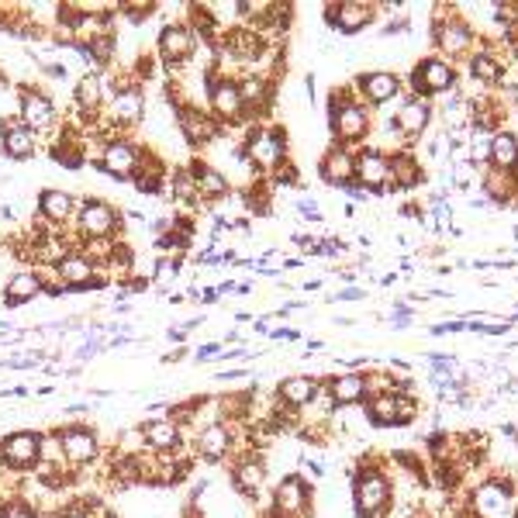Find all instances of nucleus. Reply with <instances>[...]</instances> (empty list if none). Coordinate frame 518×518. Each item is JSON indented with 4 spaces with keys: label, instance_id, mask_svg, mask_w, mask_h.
I'll use <instances>...</instances> for the list:
<instances>
[{
    "label": "nucleus",
    "instance_id": "obj_1",
    "mask_svg": "<svg viewBox=\"0 0 518 518\" xmlns=\"http://www.w3.org/2000/svg\"><path fill=\"white\" fill-rule=\"evenodd\" d=\"M394 504V480L377 453H366L353 474V512L356 518H384Z\"/></svg>",
    "mask_w": 518,
    "mask_h": 518
},
{
    "label": "nucleus",
    "instance_id": "obj_2",
    "mask_svg": "<svg viewBox=\"0 0 518 518\" xmlns=\"http://www.w3.org/2000/svg\"><path fill=\"white\" fill-rule=\"evenodd\" d=\"M70 231H73L77 246H83V242H118L125 231V212L104 197H80Z\"/></svg>",
    "mask_w": 518,
    "mask_h": 518
},
{
    "label": "nucleus",
    "instance_id": "obj_3",
    "mask_svg": "<svg viewBox=\"0 0 518 518\" xmlns=\"http://www.w3.org/2000/svg\"><path fill=\"white\" fill-rule=\"evenodd\" d=\"M328 128H332L339 146L353 149L363 138H370L373 115H370V108L353 90H335V94H328Z\"/></svg>",
    "mask_w": 518,
    "mask_h": 518
},
{
    "label": "nucleus",
    "instance_id": "obj_4",
    "mask_svg": "<svg viewBox=\"0 0 518 518\" xmlns=\"http://www.w3.org/2000/svg\"><path fill=\"white\" fill-rule=\"evenodd\" d=\"M235 155L259 176H269L280 163H287V135L277 125H250Z\"/></svg>",
    "mask_w": 518,
    "mask_h": 518
},
{
    "label": "nucleus",
    "instance_id": "obj_5",
    "mask_svg": "<svg viewBox=\"0 0 518 518\" xmlns=\"http://www.w3.org/2000/svg\"><path fill=\"white\" fill-rule=\"evenodd\" d=\"M204 97H208V111L212 118L229 132V128H239V125H250L246 121V111H242V97H239V83L231 73L212 66L208 77H204Z\"/></svg>",
    "mask_w": 518,
    "mask_h": 518
},
{
    "label": "nucleus",
    "instance_id": "obj_6",
    "mask_svg": "<svg viewBox=\"0 0 518 518\" xmlns=\"http://www.w3.org/2000/svg\"><path fill=\"white\" fill-rule=\"evenodd\" d=\"M100 118L108 125V135H125L128 128L142 125V118H146V87L138 80L121 83L115 94L108 97Z\"/></svg>",
    "mask_w": 518,
    "mask_h": 518
},
{
    "label": "nucleus",
    "instance_id": "obj_7",
    "mask_svg": "<svg viewBox=\"0 0 518 518\" xmlns=\"http://www.w3.org/2000/svg\"><path fill=\"white\" fill-rule=\"evenodd\" d=\"M49 273H52L70 294H90V290H104L111 284V280L100 273V267H97L94 259L80 250V246L66 252L62 259H56V263L49 267Z\"/></svg>",
    "mask_w": 518,
    "mask_h": 518
},
{
    "label": "nucleus",
    "instance_id": "obj_8",
    "mask_svg": "<svg viewBox=\"0 0 518 518\" xmlns=\"http://www.w3.org/2000/svg\"><path fill=\"white\" fill-rule=\"evenodd\" d=\"M146 146H135L128 135H108L100 142V149L94 155V166L104 176H111L118 184H132L135 173H138V159H142Z\"/></svg>",
    "mask_w": 518,
    "mask_h": 518
},
{
    "label": "nucleus",
    "instance_id": "obj_9",
    "mask_svg": "<svg viewBox=\"0 0 518 518\" xmlns=\"http://www.w3.org/2000/svg\"><path fill=\"white\" fill-rule=\"evenodd\" d=\"M363 415L373 429H408L419 419V401H415V394L384 391V394H370L366 398Z\"/></svg>",
    "mask_w": 518,
    "mask_h": 518
},
{
    "label": "nucleus",
    "instance_id": "obj_10",
    "mask_svg": "<svg viewBox=\"0 0 518 518\" xmlns=\"http://www.w3.org/2000/svg\"><path fill=\"white\" fill-rule=\"evenodd\" d=\"M56 436H59V446H62V457L70 463V470H77V474L90 470V466L100 460V453H104L97 429L87 422L56 425Z\"/></svg>",
    "mask_w": 518,
    "mask_h": 518
},
{
    "label": "nucleus",
    "instance_id": "obj_11",
    "mask_svg": "<svg viewBox=\"0 0 518 518\" xmlns=\"http://www.w3.org/2000/svg\"><path fill=\"white\" fill-rule=\"evenodd\" d=\"M197 49H201V39L193 35V28L187 21H166V24L159 28V35H155V59H159V66H166L170 73L184 70V66L197 56Z\"/></svg>",
    "mask_w": 518,
    "mask_h": 518
},
{
    "label": "nucleus",
    "instance_id": "obj_12",
    "mask_svg": "<svg viewBox=\"0 0 518 518\" xmlns=\"http://www.w3.org/2000/svg\"><path fill=\"white\" fill-rule=\"evenodd\" d=\"M42 457V432L39 429H14L0 436V470L28 477Z\"/></svg>",
    "mask_w": 518,
    "mask_h": 518
},
{
    "label": "nucleus",
    "instance_id": "obj_13",
    "mask_svg": "<svg viewBox=\"0 0 518 518\" xmlns=\"http://www.w3.org/2000/svg\"><path fill=\"white\" fill-rule=\"evenodd\" d=\"M14 100H18V118L35 135H45L62 125L59 104L45 94L42 87H35V83H21V87H14Z\"/></svg>",
    "mask_w": 518,
    "mask_h": 518
},
{
    "label": "nucleus",
    "instance_id": "obj_14",
    "mask_svg": "<svg viewBox=\"0 0 518 518\" xmlns=\"http://www.w3.org/2000/svg\"><path fill=\"white\" fill-rule=\"evenodd\" d=\"M408 83H411V97L432 100V97L453 94V90H457V70H453L449 59L425 56V59H419L415 70L408 73Z\"/></svg>",
    "mask_w": 518,
    "mask_h": 518
},
{
    "label": "nucleus",
    "instance_id": "obj_15",
    "mask_svg": "<svg viewBox=\"0 0 518 518\" xmlns=\"http://www.w3.org/2000/svg\"><path fill=\"white\" fill-rule=\"evenodd\" d=\"M512 498H515V480L498 474L487 477L484 484L474 487L470 494V515L474 518H504L512 512Z\"/></svg>",
    "mask_w": 518,
    "mask_h": 518
},
{
    "label": "nucleus",
    "instance_id": "obj_16",
    "mask_svg": "<svg viewBox=\"0 0 518 518\" xmlns=\"http://www.w3.org/2000/svg\"><path fill=\"white\" fill-rule=\"evenodd\" d=\"M235 429L239 422H208L193 436V460L201 463H231L235 457Z\"/></svg>",
    "mask_w": 518,
    "mask_h": 518
},
{
    "label": "nucleus",
    "instance_id": "obj_17",
    "mask_svg": "<svg viewBox=\"0 0 518 518\" xmlns=\"http://www.w3.org/2000/svg\"><path fill=\"white\" fill-rule=\"evenodd\" d=\"M176 128H180L184 142H187L191 149H204V146H212V142H218V138L225 135V128L214 121L212 111L201 108V104H193V100L176 108Z\"/></svg>",
    "mask_w": 518,
    "mask_h": 518
},
{
    "label": "nucleus",
    "instance_id": "obj_18",
    "mask_svg": "<svg viewBox=\"0 0 518 518\" xmlns=\"http://www.w3.org/2000/svg\"><path fill=\"white\" fill-rule=\"evenodd\" d=\"M267 474L269 466L263 460V453L259 449H246V453H239L235 460H231V487H235V494L239 498H259L263 494V487H267Z\"/></svg>",
    "mask_w": 518,
    "mask_h": 518
},
{
    "label": "nucleus",
    "instance_id": "obj_19",
    "mask_svg": "<svg viewBox=\"0 0 518 518\" xmlns=\"http://www.w3.org/2000/svg\"><path fill=\"white\" fill-rule=\"evenodd\" d=\"M377 4H366V0H343V4H328L322 11L328 28H335L339 35H360L363 28H370L377 21Z\"/></svg>",
    "mask_w": 518,
    "mask_h": 518
},
{
    "label": "nucleus",
    "instance_id": "obj_20",
    "mask_svg": "<svg viewBox=\"0 0 518 518\" xmlns=\"http://www.w3.org/2000/svg\"><path fill=\"white\" fill-rule=\"evenodd\" d=\"M142 432V442H146V453H155V457H170V453H184V425L170 419L166 411L163 415H153L138 425Z\"/></svg>",
    "mask_w": 518,
    "mask_h": 518
},
{
    "label": "nucleus",
    "instance_id": "obj_21",
    "mask_svg": "<svg viewBox=\"0 0 518 518\" xmlns=\"http://www.w3.org/2000/svg\"><path fill=\"white\" fill-rule=\"evenodd\" d=\"M387 184H391L387 153L381 146H363L356 153V187L363 193H387Z\"/></svg>",
    "mask_w": 518,
    "mask_h": 518
},
{
    "label": "nucleus",
    "instance_id": "obj_22",
    "mask_svg": "<svg viewBox=\"0 0 518 518\" xmlns=\"http://www.w3.org/2000/svg\"><path fill=\"white\" fill-rule=\"evenodd\" d=\"M0 153L14 163H24L39 153V135L32 132L18 115L0 118Z\"/></svg>",
    "mask_w": 518,
    "mask_h": 518
},
{
    "label": "nucleus",
    "instance_id": "obj_23",
    "mask_svg": "<svg viewBox=\"0 0 518 518\" xmlns=\"http://www.w3.org/2000/svg\"><path fill=\"white\" fill-rule=\"evenodd\" d=\"M401 77L398 73H387V70H370V73H360L356 77V87L353 94L363 100L366 108H384L387 100L401 94Z\"/></svg>",
    "mask_w": 518,
    "mask_h": 518
},
{
    "label": "nucleus",
    "instance_id": "obj_24",
    "mask_svg": "<svg viewBox=\"0 0 518 518\" xmlns=\"http://www.w3.org/2000/svg\"><path fill=\"white\" fill-rule=\"evenodd\" d=\"M318 176H322V184L328 187H353L356 184V153L349 149V146H328L325 155H322V163H318Z\"/></svg>",
    "mask_w": 518,
    "mask_h": 518
},
{
    "label": "nucleus",
    "instance_id": "obj_25",
    "mask_svg": "<svg viewBox=\"0 0 518 518\" xmlns=\"http://www.w3.org/2000/svg\"><path fill=\"white\" fill-rule=\"evenodd\" d=\"M322 387H325V381H322V377H311V373H290V377H284V381L277 384L273 398H277V404H280V408L305 411L307 404L322 394Z\"/></svg>",
    "mask_w": 518,
    "mask_h": 518
},
{
    "label": "nucleus",
    "instance_id": "obj_26",
    "mask_svg": "<svg viewBox=\"0 0 518 518\" xmlns=\"http://www.w3.org/2000/svg\"><path fill=\"white\" fill-rule=\"evenodd\" d=\"M77 204H80L77 193L62 191V187H45L39 193V204H35V218H42L52 229H66V225H73Z\"/></svg>",
    "mask_w": 518,
    "mask_h": 518
},
{
    "label": "nucleus",
    "instance_id": "obj_27",
    "mask_svg": "<svg viewBox=\"0 0 518 518\" xmlns=\"http://www.w3.org/2000/svg\"><path fill=\"white\" fill-rule=\"evenodd\" d=\"M42 290H45V273H42L39 267H21L4 280L0 305L21 307V305H28V301H35V297H42Z\"/></svg>",
    "mask_w": 518,
    "mask_h": 518
},
{
    "label": "nucleus",
    "instance_id": "obj_28",
    "mask_svg": "<svg viewBox=\"0 0 518 518\" xmlns=\"http://www.w3.org/2000/svg\"><path fill=\"white\" fill-rule=\"evenodd\" d=\"M429 121H432V104L422 100V97H404L398 104V111L391 115L387 128L394 135H401V138H419V135H425Z\"/></svg>",
    "mask_w": 518,
    "mask_h": 518
},
{
    "label": "nucleus",
    "instance_id": "obj_29",
    "mask_svg": "<svg viewBox=\"0 0 518 518\" xmlns=\"http://www.w3.org/2000/svg\"><path fill=\"white\" fill-rule=\"evenodd\" d=\"M325 381V394L335 411L343 408H356V404L366 401V373L360 370H345V373H335V377H322Z\"/></svg>",
    "mask_w": 518,
    "mask_h": 518
},
{
    "label": "nucleus",
    "instance_id": "obj_30",
    "mask_svg": "<svg viewBox=\"0 0 518 518\" xmlns=\"http://www.w3.org/2000/svg\"><path fill=\"white\" fill-rule=\"evenodd\" d=\"M235 83H239V97H242L246 121H250V118H259L269 104H273V80L263 77V73L246 70V73H239V77H235Z\"/></svg>",
    "mask_w": 518,
    "mask_h": 518
},
{
    "label": "nucleus",
    "instance_id": "obj_31",
    "mask_svg": "<svg viewBox=\"0 0 518 518\" xmlns=\"http://www.w3.org/2000/svg\"><path fill=\"white\" fill-rule=\"evenodd\" d=\"M387 166H391V184H387V191L391 193L415 191V187H422L425 184L422 163L415 159L411 149H394V153H387Z\"/></svg>",
    "mask_w": 518,
    "mask_h": 518
},
{
    "label": "nucleus",
    "instance_id": "obj_32",
    "mask_svg": "<svg viewBox=\"0 0 518 518\" xmlns=\"http://www.w3.org/2000/svg\"><path fill=\"white\" fill-rule=\"evenodd\" d=\"M191 173H193V184H197V197H201V204L218 208V201H225V197H229V191H231L229 176H225L221 170H214L212 163L193 159Z\"/></svg>",
    "mask_w": 518,
    "mask_h": 518
},
{
    "label": "nucleus",
    "instance_id": "obj_33",
    "mask_svg": "<svg viewBox=\"0 0 518 518\" xmlns=\"http://www.w3.org/2000/svg\"><path fill=\"white\" fill-rule=\"evenodd\" d=\"M73 104H77V118H94L104 111V104H108V87H104V77L94 73V70H87L83 77L77 80V87H73Z\"/></svg>",
    "mask_w": 518,
    "mask_h": 518
},
{
    "label": "nucleus",
    "instance_id": "obj_34",
    "mask_svg": "<svg viewBox=\"0 0 518 518\" xmlns=\"http://www.w3.org/2000/svg\"><path fill=\"white\" fill-rule=\"evenodd\" d=\"M480 187H484V204L487 208H508L518 197V173L484 170Z\"/></svg>",
    "mask_w": 518,
    "mask_h": 518
},
{
    "label": "nucleus",
    "instance_id": "obj_35",
    "mask_svg": "<svg viewBox=\"0 0 518 518\" xmlns=\"http://www.w3.org/2000/svg\"><path fill=\"white\" fill-rule=\"evenodd\" d=\"M132 184L138 187V193H146V197H155V193L166 191V163L159 159V153H153V149H142L138 173H135Z\"/></svg>",
    "mask_w": 518,
    "mask_h": 518
},
{
    "label": "nucleus",
    "instance_id": "obj_36",
    "mask_svg": "<svg viewBox=\"0 0 518 518\" xmlns=\"http://www.w3.org/2000/svg\"><path fill=\"white\" fill-rule=\"evenodd\" d=\"M491 155H487V170H501V173H518V135L515 132H494L487 138Z\"/></svg>",
    "mask_w": 518,
    "mask_h": 518
},
{
    "label": "nucleus",
    "instance_id": "obj_37",
    "mask_svg": "<svg viewBox=\"0 0 518 518\" xmlns=\"http://www.w3.org/2000/svg\"><path fill=\"white\" fill-rule=\"evenodd\" d=\"M470 77L484 83V87H501L504 83V62L487 42H484V49L470 52Z\"/></svg>",
    "mask_w": 518,
    "mask_h": 518
},
{
    "label": "nucleus",
    "instance_id": "obj_38",
    "mask_svg": "<svg viewBox=\"0 0 518 518\" xmlns=\"http://www.w3.org/2000/svg\"><path fill=\"white\" fill-rule=\"evenodd\" d=\"M166 187H170V197L176 201V204H180V208H191V212H193V208L201 204L191 166H176V170H170V180H166Z\"/></svg>",
    "mask_w": 518,
    "mask_h": 518
},
{
    "label": "nucleus",
    "instance_id": "obj_39",
    "mask_svg": "<svg viewBox=\"0 0 518 518\" xmlns=\"http://www.w3.org/2000/svg\"><path fill=\"white\" fill-rule=\"evenodd\" d=\"M449 173H453V187H457V191H470V184L477 180V166H474L466 155H463V159H457Z\"/></svg>",
    "mask_w": 518,
    "mask_h": 518
},
{
    "label": "nucleus",
    "instance_id": "obj_40",
    "mask_svg": "<svg viewBox=\"0 0 518 518\" xmlns=\"http://www.w3.org/2000/svg\"><path fill=\"white\" fill-rule=\"evenodd\" d=\"M269 176H273V184H277V187H297V180H301V176H297V166H294L290 159L287 163H280Z\"/></svg>",
    "mask_w": 518,
    "mask_h": 518
},
{
    "label": "nucleus",
    "instance_id": "obj_41",
    "mask_svg": "<svg viewBox=\"0 0 518 518\" xmlns=\"http://www.w3.org/2000/svg\"><path fill=\"white\" fill-rule=\"evenodd\" d=\"M297 339H305V332H297V328H290V325L269 328V343H297Z\"/></svg>",
    "mask_w": 518,
    "mask_h": 518
},
{
    "label": "nucleus",
    "instance_id": "obj_42",
    "mask_svg": "<svg viewBox=\"0 0 518 518\" xmlns=\"http://www.w3.org/2000/svg\"><path fill=\"white\" fill-rule=\"evenodd\" d=\"M366 297V290L363 287H343V290H335V294H328V305H343V301H363Z\"/></svg>",
    "mask_w": 518,
    "mask_h": 518
},
{
    "label": "nucleus",
    "instance_id": "obj_43",
    "mask_svg": "<svg viewBox=\"0 0 518 518\" xmlns=\"http://www.w3.org/2000/svg\"><path fill=\"white\" fill-rule=\"evenodd\" d=\"M297 212L305 214L307 221H315V225H322V212H318V204H315V197H297V204H294Z\"/></svg>",
    "mask_w": 518,
    "mask_h": 518
},
{
    "label": "nucleus",
    "instance_id": "obj_44",
    "mask_svg": "<svg viewBox=\"0 0 518 518\" xmlns=\"http://www.w3.org/2000/svg\"><path fill=\"white\" fill-rule=\"evenodd\" d=\"M408 28H411V18H408V14L401 11L398 18H387L384 21V32H381V35H404Z\"/></svg>",
    "mask_w": 518,
    "mask_h": 518
},
{
    "label": "nucleus",
    "instance_id": "obj_45",
    "mask_svg": "<svg viewBox=\"0 0 518 518\" xmlns=\"http://www.w3.org/2000/svg\"><path fill=\"white\" fill-rule=\"evenodd\" d=\"M429 332L432 335H457V332H466V322L463 318H457V322H442V325H429Z\"/></svg>",
    "mask_w": 518,
    "mask_h": 518
},
{
    "label": "nucleus",
    "instance_id": "obj_46",
    "mask_svg": "<svg viewBox=\"0 0 518 518\" xmlns=\"http://www.w3.org/2000/svg\"><path fill=\"white\" fill-rule=\"evenodd\" d=\"M225 349V343H208V345H201L197 353H193V363H204V360H218V353Z\"/></svg>",
    "mask_w": 518,
    "mask_h": 518
},
{
    "label": "nucleus",
    "instance_id": "obj_47",
    "mask_svg": "<svg viewBox=\"0 0 518 518\" xmlns=\"http://www.w3.org/2000/svg\"><path fill=\"white\" fill-rule=\"evenodd\" d=\"M246 377H250V366H242V370H218V373H214L218 384H221V381H225V384H231V381H246Z\"/></svg>",
    "mask_w": 518,
    "mask_h": 518
},
{
    "label": "nucleus",
    "instance_id": "obj_48",
    "mask_svg": "<svg viewBox=\"0 0 518 518\" xmlns=\"http://www.w3.org/2000/svg\"><path fill=\"white\" fill-rule=\"evenodd\" d=\"M294 246H297V250H318V239H311V235H307V231H294Z\"/></svg>",
    "mask_w": 518,
    "mask_h": 518
},
{
    "label": "nucleus",
    "instance_id": "obj_49",
    "mask_svg": "<svg viewBox=\"0 0 518 518\" xmlns=\"http://www.w3.org/2000/svg\"><path fill=\"white\" fill-rule=\"evenodd\" d=\"M166 343H173V345H187V332L180 325H170L166 328Z\"/></svg>",
    "mask_w": 518,
    "mask_h": 518
},
{
    "label": "nucleus",
    "instance_id": "obj_50",
    "mask_svg": "<svg viewBox=\"0 0 518 518\" xmlns=\"http://www.w3.org/2000/svg\"><path fill=\"white\" fill-rule=\"evenodd\" d=\"M32 394V387H24V384H18V387H7V391H0V398H18V401H24Z\"/></svg>",
    "mask_w": 518,
    "mask_h": 518
},
{
    "label": "nucleus",
    "instance_id": "obj_51",
    "mask_svg": "<svg viewBox=\"0 0 518 518\" xmlns=\"http://www.w3.org/2000/svg\"><path fill=\"white\" fill-rule=\"evenodd\" d=\"M90 408H94V404H90V401L66 404V408H62V415H90Z\"/></svg>",
    "mask_w": 518,
    "mask_h": 518
},
{
    "label": "nucleus",
    "instance_id": "obj_52",
    "mask_svg": "<svg viewBox=\"0 0 518 518\" xmlns=\"http://www.w3.org/2000/svg\"><path fill=\"white\" fill-rule=\"evenodd\" d=\"M187 356V345H180V349H173V353H166L159 363H176V360H184Z\"/></svg>",
    "mask_w": 518,
    "mask_h": 518
},
{
    "label": "nucleus",
    "instance_id": "obj_53",
    "mask_svg": "<svg viewBox=\"0 0 518 518\" xmlns=\"http://www.w3.org/2000/svg\"><path fill=\"white\" fill-rule=\"evenodd\" d=\"M231 229H235V231H246V235H252V218H235V221H231Z\"/></svg>",
    "mask_w": 518,
    "mask_h": 518
},
{
    "label": "nucleus",
    "instance_id": "obj_54",
    "mask_svg": "<svg viewBox=\"0 0 518 518\" xmlns=\"http://www.w3.org/2000/svg\"><path fill=\"white\" fill-rule=\"evenodd\" d=\"M214 290H218V297H221V294H235V280H221Z\"/></svg>",
    "mask_w": 518,
    "mask_h": 518
},
{
    "label": "nucleus",
    "instance_id": "obj_55",
    "mask_svg": "<svg viewBox=\"0 0 518 518\" xmlns=\"http://www.w3.org/2000/svg\"><path fill=\"white\" fill-rule=\"evenodd\" d=\"M201 301H204V305H214V301H218V290H214V287L201 290Z\"/></svg>",
    "mask_w": 518,
    "mask_h": 518
},
{
    "label": "nucleus",
    "instance_id": "obj_56",
    "mask_svg": "<svg viewBox=\"0 0 518 518\" xmlns=\"http://www.w3.org/2000/svg\"><path fill=\"white\" fill-rule=\"evenodd\" d=\"M0 518H14V504H7V501H0Z\"/></svg>",
    "mask_w": 518,
    "mask_h": 518
},
{
    "label": "nucleus",
    "instance_id": "obj_57",
    "mask_svg": "<svg viewBox=\"0 0 518 518\" xmlns=\"http://www.w3.org/2000/svg\"><path fill=\"white\" fill-rule=\"evenodd\" d=\"M301 287H305V290H322V287H325V280H305Z\"/></svg>",
    "mask_w": 518,
    "mask_h": 518
},
{
    "label": "nucleus",
    "instance_id": "obj_58",
    "mask_svg": "<svg viewBox=\"0 0 518 518\" xmlns=\"http://www.w3.org/2000/svg\"><path fill=\"white\" fill-rule=\"evenodd\" d=\"M394 280H398V273H384V277H381V280H377V284H381V287H391V284H394Z\"/></svg>",
    "mask_w": 518,
    "mask_h": 518
},
{
    "label": "nucleus",
    "instance_id": "obj_59",
    "mask_svg": "<svg viewBox=\"0 0 518 518\" xmlns=\"http://www.w3.org/2000/svg\"><path fill=\"white\" fill-rule=\"evenodd\" d=\"M35 394H39V398H52V394H56V387H52V384H45V387H39Z\"/></svg>",
    "mask_w": 518,
    "mask_h": 518
},
{
    "label": "nucleus",
    "instance_id": "obj_60",
    "mask_svg": "<svg viewBox=\"0 0 518 518\" xmlns=\"http://www.w3.org/2000/svg\"><path fill=\"white\" fill-rule=\"evenodd\" d=\"M235 294H252V280L250 284H235Z\"/></svg>",
    "mask_w": 518,
    "mask_h": 518
},
{
    "label": "nucleus",
    "instance_id": "obj_61",
    "mask_svg": "<svg viewBox=\"0 0 518 518\" xmlns=\"http://www.w3.org/2000/svg\"><path fill=\"white\" fill-rule=\"evenodd\" d=\"M508 322H518V305H515V315H512V318H508Z\"/></svg>",
    "mask_w": 518,
    "mask_h": 518
},
{
    "label": "nucleus",
    "instance_id": "obj_62",
    "mask_svg": "<svg viewBox=\"0 0 518 518\" xmlns=\"http://www.w3.org/2000/svg\"><path fill=\"white\" fill-rule=\"evenodd\" d=\"M508 208H515V212H518V197H515V201H512V204H508Z\"/></svg>",
    "mask_w": 518,
    "mask_h": 518
},
{
    "label": "nucleus",
    "instance_id": "obj_63",
    "mask_svg": "<svg viewBox=\"0 0 518 518\" xmlns=\"http://www.w3.org/2000/svg\"><path fill=\"white\" fill-rule=\"evenodd\" d=\"M515 239H518V229H515Z\"/></svg>",
    "mask_w": 518,
    "mask_h": 518
},
{
    "label": "nucleus",
    "instance_id": "obj_64",
    "mask_svg": "<svg viewBox=\"0 0 518 518\" xmlns=\"http://www.w3.org/2000/svg\"><path fill=\"white\" fill-rule=\"evenodd\" d=\"M515 518H518V508H515Z\"/></svg>",
    "mask_w": 518,
    "mask_h": 518
}]
</instances>
